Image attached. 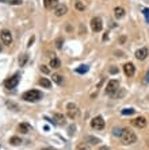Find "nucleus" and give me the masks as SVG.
I'll return each instance as SVG.
<instances>
[{
	"instance_id": "f257e3e1",
	"label": "nucleus",
	"mask_w": 149,
	"mask_h": 150,
	"mask_svg": "<svg viewBox=\"0 0 149 150\" xmlns=\"http://www.w3.org/2000/svg\"><path fill=\"white\" fill-rule=\"evenodd\" d=\"M121 141L123 145H133L137 141V135L134 134V131H132L130 129H122Z\"/></svg>"
},
{
	"instance_id": "f03ea898",
	"label": "nucleus",
	"mask_w": 149,
	"mask_h": 150,
	"mask_svg": "<svg viewBox=\"0 0 149 150\" xmlns=\"http://www.w3.org/2000/svg\"><path fill=\"white\" fill-rule=\"evenodd\" d=\"M41 97H42V93L37 89H30L22 95V99L26 100V102H38Z\"/></svg>"
},
{
	"instance_id": "7ed1b4c3",
	"label": "nucleus",
	"mask_w": 149,
	"mask_h": 150,
	"mask_svg": "<svg viewBox=\"0 0 149 150\" xmlns=\"http://www.w3.org/2000/svg\"><path fill=\"white\" fill-rule=\"evenodd\" d=\"M118 87H119V84H118L117 80H110V81L107 83V85H106V93L107 95H110V96H113L114 93L118 91Z\"/></svg>"
},
{
	"instance_id": "20e7f679",
	"label": "nucleus",
	"mask_w": 149,
	"mask_h": 150,
	"mask_svg": "<svg viewBox=\"0 0 149 150\" xmlns=\"http://www.w3.org/2000/svg\"><path fill=\"white\" fill-rule=\"evenodd\" d=\"M91 28H92V31H94V32L102 31V28H103L102 19H100V18H98V16L92 18V19H91Z\"/></svg>"
},
{
	"instance_id": "39448f33",
	"label": "nucleus",
	"mask_w": 149,
	"mask_h": 150,
	"mask_svg": "<svg viewBox=\"0 0 149 150\" xmlns=\"http://www.w3.org/2000/svg\"><path fill=\"white\" fill-rule=\"evenodd\" d=\"M91 127L95 130H103L104 129V120H103L102 116H95L91 120Z\"/></svg>"
},
{
	"instance_id": "423d86ee",
	"label": "nucleus",
	"mask_w": 149,
	"mask_h": 150,
	"mask_svg": "<svg viewBox=\"0 0 149 150\" xmlns=\"http://www.w3.org/2000/svg\"><path fill=\"white\" fill-rule=\"evenodd\" d=\"M19 79H20L19 75H14L12 77H10V79L6 81V88H7V89H14V88L19 84Z\"/></svg>"
},
{
	"instance_id": "0eeeda50",
	"label": "nucleus",
	"mask_w": 149,
	"mask_h": 150,
	"mask_svg": "<svg viewBox=\"0 0 149 150\" xmlns=\"http://www.w3.org/2000/svg\"><path fill=\"white\" fill-rule=\"evenodd\" d=\"M0 38H1V41H3L4 45H11L12 44V35H11V32L8 31V30H6V28L0 31Z\"/></svg>"
},
{
	"instance_id": "6e6552de",
	"label": "nucleus",
	"mask_w": 149,
	"mask_h": 150,
	"mask_svg": "<svg viewBox=\"0 0 149 150\" xmlns=\"http://www.w3.org/2000/svg\"><path fill=\"white\" fill-rule=\"evenodd\" d=\"M67 110H68V116L71 119L76 118L79 115V110H77V106L76 104H73V103H69L67 106Z\"/></svg>"
},
{
	"instance_id": "1a4fd4ad",
	"label": "nucleus",
	"mask_w": 149,
	"mask_h": 150,
	"mask_svg": "<svg viewBox=\"0 0 149 150\" xmlns=\"http://www.w3.org/2000/svg\"><path fill=\"white\" fill-rule=\"evenodd\" d=\"M123 72H125V75L127 77H132L134 75V72H136V66H134L132 62H126L123 65Z\"/></svg>"
},
{
	"instance_id": "9d476101",
	"label": "nucleus",
	"mask_w": 149,
	"mask_h": 150,
	"mask_svg": "<svg viewBox=\"0 0 149 150\" xmlns=\"http://www.w3.org/2000/svg\"><path fill=\"white\" fill-rule=\"evenodd\" d=\"M132 123H133L136 127H138V129H144V127L146 126V119L142 118V116H138V118L133 119V120H132Z\"/></svg>"
},
{
	"instance_id": "9b49d317",
	"label": "nucleus",
	"mask_w": 149,
	"mask_h": 150,
	"mask_svg": "<svg viewBox=\"0 0 149 150\" xmlns=\"http://www.w3.org/2000/svg\"><path fill=\"white\" fill-rule=\"evenodd\" d=\"M146 57H148V49H146V48L138 49V50L136 51V58L140 59V61H144Z\"/></svg>"
},
{
	"instance_id": "f8f14e48",
	"label": "nucleus",
	"mask_w": 149,
	"mask_h": 150,
	"mask_svg": "<svg viewBox=\"0 0 149 150\" xmlns=\"http://www.w3.org/2000/svg\"><path fill=\"white\" fill-rule=\"evenodd\" d=\"M67 12H68L67 6L61 4V6H57V7H56V10H54V15H56V16H63V15H65Z\"/></svg>"
},
{
	"instance_id": "ddd939ff",
	"label": "nucleus",
	"mask_w": 149,
	"mask_h": 150,
	"mask_svg": "<svg viewBox=\"0 0 149 150\" xmlns=\"http://www.w3.org/2000/svg\"><path fill=\"white\" fill-rule=\"evenodd\" d=\"M30 130H31V126L29 123H20L19 126H18V131L22 133V134H27Z\"/></svg>"
},
{
	"instance_id": "4468645a",
	"label": "nucleus",
	"mask_w": 149,
	"mask_h": 150,
	"mask_svg": "<svg viewBox=\"0 0 149 150\" xmlns=\"http://www.w3.org/2000/svg\"><path fill=\"white\" fill-rule=\"evenodd\" d=\"M114 15H115L117 19H121V18L125 16V10H123L122 7H115L114 8Z\"/></svg>"
},
{
	"instance_id": "2eb2a0df",
	"label": "nucleus",
	"mask_w": 149,
	"mask_h": 150,
	"mask_svg": "<svg viewBox=\"0 0 149 150\" xmlns=\"http://www.w3.org/2000/svg\"><path fill=\"white\" fill-rule=\"evenodd\" d=\"M53 118H54V120H56V123L57 124H64L65 123V116H64L63 114H53Z\"/></svg>"
},
{
	"instance_id": "dca6fc26",
	"label": "nucleus",
	"mask_w": 149,
	"mask_h": 150,
	"mask_svg": "<svg viewBox=\"0 0 149 150\" xmlns=\"http://www.w3.org/2000/svg\"><path fill=\"white\" fill-rule=\"evenodd\" d=\"M58 3V0H43V4H45V7L47 10H52V8H54Z\"/></svg>"
},
{
	"instance_id": "f3484780",
	"label": "nucleus",
	"mask_w": 149,
	"mask_h": 150,
	"mask_svg": "<svg viewBox=\"0 0 149 150\" xmlns=\"http://www.w3.org/2000/svg\"><path fill=\"white\" fill-rule=\"evenodd\" d=\"M39 84H41V87L47 88V89L52 87V81L50 80H47L46 77H41V79H39Z\"/></svg>"
},
{
	"instance_id": "a211bd4d",
	"label": "nucleus",
	"mask_w": 149,
	"mask_h": 150,
	"mask_svg": "<svg viewBox=\"0 0 149 150\" xmlns=\"http://www.w3.org/2000/svg\"><path fill=\"white\" fill-rule=\"evenodd\" d=\"M86 142H88L90 145H98L100 142V139L96 138V137H92V135H87L86 137Z\"/></svg>"
},
{
	"instance_id": "6ab92c4d",
	"label": "nucleus",
	"mask_w": 149,
	"mask_h": 150,
	"mask_svg": "<svg viewBox=\"0 0 149 150\" xmlns=\"http://www.w3.org/2000/svg\"><path fill=\"white\" fill-rule=\"evenodd\" d=\"M50 66L54 68V69H58V68L61 66V62H60V59L56 58V57H53V58L50 59Z\"/></svg>"
},
{
	"instance_id": "aec40b11",
	"label": "nucleus",
	"mask_w": 149,
	"mask_h": 150,
	"mask_svg": "<svg viewBox=\"0 0 149 150\" xmlns=\"http://www.w3.org/2000/svg\"><path fill=\"white\" fill-rule=\"evenodd\" d=\"M52 79H53V81H54L56 84H58V85H61L63 84V76L61 75H58V73H54V75L52 76Z\"/></svg>"
},
{
	"instance_id": "412c9836",
	"label": "nucleus",
	"mask_w": 149,
	"mask_h": 150,
	"mask_svg": "<svg viewBox=\"0 0 149 150\" xmlns=\"http://www.w3.org/2000/svg\"><path fill=\"white\" fill-rule=\"evenodd\" d=\"M10 143H11L12 146H19L20 143H22V139L19 137H11L10 138Z\"/></svg>"
},
{
	"instance_id": "4be33fe9",
	"label": "nucleus",
	"mask_w": 149,
	"mask_h": 150,
	"mask_svg": "<svg viewBox=\"0 0 149 150\" xmlns=\"http://www.w3.org/2000/svg\"><path fill=\"white\" fill-rule=\"evenodd\" d=\"M27 59H29V55L27 54L19 55V66H24V65H26V62H27Z\"/></svg>"
},
{
	"instance_id": "5701e85b",
	"label": "nucleus",
	"mask_w": 149,
	"mask_h": 150,
	"mask_svg": "<svg viewBox=\"0 0 149 150\" xmlns=\"http://www.w3.org/2000/svg\"><path fill=\"white\" fill-rule=\"evenodd\" d=\"M6 104H7V107L10 108V110H12V111H19V106H18V104H15V103L7 102Z\"/></svg>"
},
{
	"instance_id": "b1692460",
	"label": "nucleus",
	"mask_w": 149,
	"mask_h": 150,
	"mask_svg": "<svg viewBox=\"0 0 149 150\" xmlns=\"http://www.w3.org/2000/svg\"><path fill=\"white\" fill-rule=\"evenodd\" d=\"M8 4H11V6H20V4L23 3V0H6Z\"/></svg>"
},
{
	"instance_id": "393cba45",
	"label": "nucleus",
	"mask_w": 149,
	"mask_h": 150,
	"mask_svg": "<svg viewBox=\"0 0 149 150\" xmlns=\"http://www.w3.org/2000/svg\"><path fill=\"white\" fill-rule=\"evenodd\" d=\"M63 44H64V38H61V37H60V38H57V39H56V48H57V49L63 48Z\"/></svg>"
},
{
	"instance_id": "a878e982",
	"label": "nucleus",
	"mask_w": 149,
	"mask_h": 150,
	"mask_svg": "<svg viewBox=\"0 0 149 150\" xmlns=\"http://www.w3.org/2000/svg\"><path fill=\"white\" fill-rule=\"evenodd\" d=\"M87 71H88V66H87V65H81L80 68H77V69H76V72H77V73H86Z\"/></svg>"
},
{
	"instance_id": "bb28decb",
	"label": "nucleus",
	"mask_w": 149,
	"mask_h": 150,
	"mask_svg": "<svg viewBox=\"0 0 149 150\" xmlns=\"http://www.w3.org/2000/svg\"><path fill=\"white\" fill-rule=\"evenodd\" d=\"M136 111L133 110V108H125V110H122V115H132L134 114Z\"/></svg>"
},
{
	"instance_id": "cd10ccee",
	"label": "nucleus",
	"mask_w": 149,
	"mask_h": 150,
	"mask_svg": "<svg viewBox=\"0 0 149 150\" xmlns=\"http://www.w3.org/2000/svg\"><path fill=\"white\" fill-rule=\"evenodd\" d=\"M77 150H91V147L87 145V143H80L77 146Z\"/></svg>"
},
{
	"instance_id": "c85d7f7f",
	"label": "nucleus",
	"mask_w": 149,
	"mask_h": 150,
	"mask_svg": "<svg viewBox=\"0 0 149 150\" xmlns=\"http://www.w3.org/2000/svg\"><path fill=\"white\" fill-rule=\"evenodd\" d=\"M41 72H42V73H45V75H47V73L50 72V69H49L46 65H41Z\"/></svg>"
},
{
	"instance_id": "c756f323",
	"label": "nucleus",
	"mask_w": 149,
	"mask_h": 150,
	"mask_svg": "<svg viewBox=\"0 0 149 150\" xmlns=\"http://www.w3.org/2000/svg\"><path fill=\"white\" fill-rule=\"evenodd\" d=\"M113 134H114V135H119V137H121L122 129H114V130H113Z\"/></svg>"
},
{
	"instance_id": "7c9ffc66",
	"label": "nucleus",
	"mask_w": 149,
	"mask_h": 150,
	"mask_svg": "<svg viewBox=\"0 0 149 150\" xmlns=\"http://www.w3.org/2000/svg\"><path fill=\"white\" fill-rule=\"evenodd\" d=\"M76 8H77L79 11H83V10H84V4H81L80 1H77V3H76Z\"/></svg>"
},
{
	"instance_id": "2f4dec72",
	"label": "nucleus",
	"mask_w": 149,
	"mask_h": 150,
	"mask_svg": "<svg viewBox=\"0 0 149 150\" xmlns=\"http://www.w3.org/2000/svg\"><path fill=\"white\" fill-rule=\"evenodd\" d=\"M34 39H36V38H34V37H31V39L29 41V44H27V46H29V48H30V46H31V45H33V42H34Z\"/></svg>"
},
{
	"instance_id": "473e14b6",
	"label": "nucleus",
	"mask_w": 149,
	"mask_h": 150,
	"mask_svg": "<svg viewBox=\"0 0 149 150\" xmlns=\"http://www.w3.org/2000/svg\"><path fill=\"white\" fill-rule=\"evenodd\" d=\"M41 150H57V149H54V147H42Z\"/></svg>"
},
{
	"instance_id": "72a5a7b5",
	"label": "nucleus",
	"mask_w": 149,
	"mask_h": 150,
	"mask_svg": "<svg viewBox=\"0 0 149 150\" xmlns=\"http://www.w3.org/2000/svg\"><path fill=\"white\" fill-rule=\"evenodd\" d=\"M99 150H110V147H107V146H102Z\"/></svg>"
},
{
	"instance_id": "f704fd0d",
	"label": "nucleus",
	"mask_w": 149,
	"mask_h": 150,
	"mask_svg": "<svg viewBox=\"0 0 149 150\" xmlns=\"http://www.w3.org/2000/svg\"><path fill=\"white\" fill-rule=\"evenodd\" d=\"M111 72H113V73H115V72H118V69H115V68H111Z\"/></svg>"
},
{
	"instance_id": "c9c22d12",
	"label": "nucleus",
	"mask_w": 149,
	"mask_h": 150,
	"mask_svg": "<svg viewBox=\"0 0 149 150\" xmlns=\"http://www.w3.org/2000/svg\"><path fill=\"white\" fill-rule=\"evenodd\" d=\"M0 51H1V46H0Z\"/></svg>"
},
{
	"instance_id": "e433bc0d",
	"label": "nucleus",
	"mask_w": 149,
	"mask_h": 150,
	"mask_svg": "<svg viewBox=\"0 0 149 150\" xmlns=\"http://www.w3.org/2000/svg\"><path fill=\"white\" fill-rule=\"evenodd\" d=\"M148 77H149V76H148Z\"/></svg>"
}]
</instances>
